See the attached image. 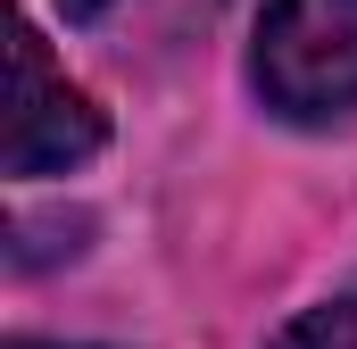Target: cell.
<instances>
[{"mask_svg": "<svg viewBox=\"0 0 357 349\" xmlns=\"http://www.w3.org/2000/svg\"><path fill=\"white\" fill-rule=\"evenodd\" d=\"M250 75L266 91V108L299 125L357 108V0H266Z\"/></svg>", "mask_w": 357, "mask_h": 349, "instance_id": "cell-1", "label": "cell"}, {"mask_svg": "<svg viewBox=\"0 0 357 349\" xmlns=\"http://www.w3.org/2000/svg\"><path fill=\"white\" fill-rule=\"evenodd\" d=\"M100 133L108 125H100L91 91H75L50 67V50L25 17H8V174H67L100 150Z\"/></svg>", "mask_w": 357, "mask_h": 349, "instance_id": "cell-2", "label": "cell"}, {"mask_svg": "<svg viewBox=\"0 0 357 349\" xmlns=\"http://www.w3.org/2000/svg\"><path fill=\"white\" fill-rule=\"evenodd\" d=\"M266 349H357V299H324V308L291 316Z\"/></svg>", "mask_w": 357, "mask_h": 349, "instance_id": "cell-3", "label": "cell"}, {"mask_svg": "<svg viewBox=\"0 0 357 349\" xmlns=\"http://www.w3.org/2000/svg\"><path fill=\"white\" fill-rule=\"evenodd\" d=\"M100 8H108V0H67V17H100Z\"/></svg>", "mask_w": 357, "mask_h": 349, "instance_id": "cell-4", "label": "cell"}, {"mask_svg": "<svg viewBox=\"0 0 357 349\" xmlns=\"http://www.w3.org/2000/svg\"><path fill=\"white\" fill-rule=\"evenodd\" d=\"M17 349H67V341H17Z\"/></svg>", "mask_w": 357, "mask_h": 349, "instance_id": "cell-5", "label": "cell"}]
</instances>
